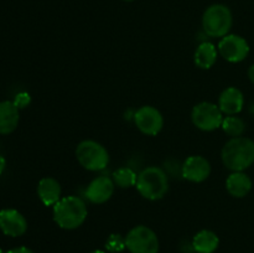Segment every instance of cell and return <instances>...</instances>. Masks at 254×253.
<instances>
[{
	"mask_svg": "<svg viewBox=\"0 0 254 253\" xmlns=\"http://www.w3.org/2000/svg\"><path fill=\"white\" fill-rule=\"evenodd\" d=\"M76 158L82 168L88 171H101L108 166L109 154L96 140H83L77 145Z\"/></svg>",
	"mask_w": 254,
	"mask_h": 253,
	"instance_id": "obj_5",
	"label": "cell"
},
{
	"mask_svg": "<svg viewBox=\"0 0 254 253\" xmlns=\"http://www.w3.org/2000/svg\"><path fill=\"white\" fill-rule=\"evenodd\" d=\"M218 56V50L212 42H202L196 49L193 55V62L198 68L208 69L216 63Z\"/></svg>",
	"mask_w": 254,
	"mask_h": 253,
	"instance_id": "obj_17",
	"label": "cell"
},
{
	"mask_svg": "<svg viewBox=\"0 0 254 253\" xmlns=\"http://www.w3.org/2000/svg\"><path fill=\"white\" fill-rule=\"evenodd\" d=\"M7 253H34V252L27 247H17V248H14V250H10Z\"/></svg>",
	"mask_w": 254,
	"mask_h": 253,
	"instance_id": "obj_23",
	"label": "cell"
},
{
	"mask_svg": "<svg viewBox=\"0 0 254 253\" xmlns=\"http://www.w3.org/2000/svg\"><path fill=\"white\" fill-rule=\"evenodd\" d=\"M135 188L146 200H160L169 190L168 175L158 166H148L138 174Z\"/></svg>",
	"mask_w": 254,
	"mask_h": 253,
	"instance_id": "obj_3",
	"label": "cell"
},
{
	"mask_svg": "<svg viewBox=\"0 0 254 253\" xmlns=\"http://www.w3.org/2000/svg\"><path fill=\"white\" fill-rule=\"evenodd\" d=\"M136 128L145 135H158L164 126V118L153 106H143L134 113Z\"/></svg>",
	"mask_w": 254,
	"mask_h": 253,
	"instance_id": "obj_9",
	"label": "cell"
},
{
	"mask_svg": "<svg viewBox=\"0 0 254 253\" xmlns=\"http://www.w3.org/2000/svg\"><path fill=\"white\" fill-rule=\"evenodd\" d=\"M126 246L130 253H158L159 238L148 226L139 225L128 232Z\"/></svg>",
	"mask_w": 254,
	"mask_h": 253,
	"instance_id": "obj_6",
	"label": "cell"
},
{
	"mask_svg": "<svg viewBox=\"0 0 254 253\" xmlns=\"http://www.w3.org/2000/svg\"><path fill=\"white\" fill-rule=\"evenodd\" d=\"M248 77H250L251 82L254 83V64L250 67V69H248Z\"/></svg>",
	"mask_w": 254,
	"mask_h": 253,
	"instance_id": "obj_25",
	"label": "cell"
},
{
	"mask_svg": "<svg viewBox=\"0 0 254 253\" xmlns=\"http://www.w3.org/2000/svg\"><path fill=\"white\" fill-rule=\"evenodd\" d=\"M218 54L231 63H237L243 61L250 54V45L243 39L235 34H228L218 42Z\"/></svg>",
	"mask_w": 254,
	"mask_h": 253,
	"instance_id": "obj_8",
	"label": "cell"
},
{
	"mask_svg": "<svg viewBox=\"0 0 254 253\" xmlns=\"http://www.w3.org/2000/svg\"><path fill=\"white\" fill-rule=\"evenodd\" d=\"M221 158L228 170H246L254 163V141L245 136L230 139L222 148Z\"/></svg>",
	"mask_w": 254,
	"mask_h": 253,
	"instance_id": "obj_2",
	"label": "cell"
},
{
	"mask_svg": "<svg viewBox=\"0 0 254 253\" xmlns=\"http://www.w3.org/2000/svg\"><path fill=\"white\" fill-rule=\"evenodd\" d=\"M91 253H106V252H104V251H101V250H96V251H93V252H91Z\"/></svg>",
	"mask_w": 254,
	"mask_h": 253,
	"instance_id": "obj_26",
	"label": "cell"
},
{
	"mask_svg": "<svg viewBox=\"0 0 254 253\" xmlns=\"http://www.w3.org/2000/svg\"><path fill=\"white\" fill-rule=\"evenodd\" d=\"M220 238L210 230H202L195 235L192 240V248L196 253H213L218 248Z\"/></svg>",
	"mask_w": 254,
	"mask_h": 253,
	"instance_id": "obj_18",
	"label": "cell"
},
{
	"mask_svg": "<svg viewBox=\"0 0 254 253\" xmlns=\"http://www.w3.org/2000/svg\"><path fill=\"white\" fill-rule=\"evenodd\" d=\"M191 121L193 126L200 130L212 131L222 126L223 113L217 104L211 102H201L192 108Z\"/></svg>",
	"mask_w": 254,
	"mask_h": 253,
	"instance_id": "obj_7",
	"label": "cell"
},
{
	"mask_svg": "<svg viewBox=\"0 0 254 253\" xmlns=\"http://www.w3.org/2000/svg\"><path fill=\"white\" fill-rule=\"evenodd\" d=\"M226 189L233 197H245L252 190V180L243 171H233L226 180Z\"/></svg>",
	"mask_w": 254,
	"mask_h": 253,
	"instance_id": "obj_16",
	"label": "cell"
},
{
	"mask_svg": "<svg viewBox=\"0 0 254 253\" xmlns=\"http://www.w3.org/2000/svg\"><path fill=\"white\" fill-rule=\"evenodd\" d=\"M183 178L191 183H202L207 180L211 174V164L206 158L201 155L189 156L181 168Z\"/></svg>",
	"mask_w": 254,
	"mask_h": 253,
	"instance_id": "obj_10",
	"label": "cell"
},
{
	"mask_svg": "<svg viewBox=\"0 0 254 253\" xmlns=\"http://www.w3.org/2000/svg\"><path fill=\"white\" fill-rule=\"evenodd\" d=\"M138 175L130 168H121L114 171L113 181L117 186L122 189H128L136 185Z\"/></svg>",
	"mask_w": 254,
	"mask_h": 253,
	"instance_id": "obj_19",
	"label": "cell"
},
{
	"mask_svg": "<svg viewBox=\"0 0 254 253\" xmlns=\"http://www.w3.org/2000/svg\"><path fill=\"white\" fill-rule=\"evenodd\" d=\"M124 1H133V0H124Z\"/></svg>",
	"mask_w": 254,
	"mask_h": 253,
	"instance_id": "obj_27",
	"label": "cell"
},
{
	"mask_svg": "<svg viewBox=\"0 0 254 253\" xmlns=\"http://www.w3.org/2000/svg\"><path fill=\"white\" fill-rule=\"evenodd\" d=\"M37 196L45 206H55L61 200V185L54 178H42L37 185Z\"/></svg>",
	"mask_w": 254,
	"mask_h": 253,
	"instance_id": "obj_14",
	"label": "cell"
},
{
	"mask_svg": "<svg viewBox=\"0 0 254 253\" xmlns=\"http://www.w3.org/2000/svg\"><path fill=\"white\" fill-rule=\"evenodd\" d=\"M221 128L223 129L227 135L232 136V138H237V136H241L246 130V124L245 122L241 118L235 116H228L226 118H223L222 126Z\"/></svg>",
	"mask_w": 254,
	"mask_h": 253,
	"instance_id": "obj_20",
	"label": "cell"
},
{
	"mask_svg": "<svg viewBox=\"0 0 254 253\" xmlns=\"http://www.w3.org/2000/svg\"><path fill=\"white\" fill-rule=\"evenodd\" d=\"M106 248L109 252H122L124 248H127L126 238L122 237L121 235H111L107 240Z\"/></svg>",
	"mask_w": 254,
	"mask_h": 253,
	"instance_id": "obj_21",
	"label": "cell"
},
{
	"mask_svg": "<svg viewBox=\"0 0 254 253\" xmlns=\"http://www.w3.org/2000/svg\"><path fill=\"white\" fill-rule=\"evenodd\" d=\"M0 230L10 237H20L27 230V221L17 210L4 208L0 211Z\"/></svg>",
	"mask_w": 254,
	"mask_h": 253,
	"instance_id": "obj_11",
	"label": "cell"
},
{
	"mask_svg": "<svg viewBox=\"0 0 254 253\" xmlns=\"http://www.w3.org/2000/svg\"><path fill=\"white\" fill-rule=\"evenodd\" d=\"M5 166H6V160L2 155H0V175L2 174V171L5 170Z\"/></svg>",
	"mask_w": 254,
	"mask_h": 253,
	"instance_id": "obj_24",
	"label": "cell"
},
{
	"mask_svg": "<svg viewBox=\"0 0 254 253\" xmlns=\"http://www.w3.org/2000/svg\"><path fill=\"white\" fill-rule=\"evenodd\" d=\"M20 114L14 102H0V134H10L17 128Z\"/></svg>",
	"mask_w": 254,
	"mask_h": 253,
	"instance_id": "obj_15",
	"label": "cell"
},
{
	"mask_svg": "<svg viewBox=\"0 0 254 253\" xmlns=\"http://www.w3.org/2000/svg\"><path fill=\"white\" fill-rule=\"evenodd\" d=\"M30 101H31V98H30V94L26 93V92H20V93H17L16 96H15L14 98V103L15 106L17 107L19 109H22L25 108V107H27L30 104Z\"/></svg>",
	"mask_w": 254,
	"mask_h": 253,
	"instance_id": "obj_22",
	"label": "cell"
},
{
	"mask_svg": "<svg viewBox=\"0 0 254 253\" xmlns=\"http://www.w3.org/2000/svg\"><path fill=\"white\" fill-rule=\"evenodd\" d=\"M116 184L108 176H98L87 186L86 197L92 203H104L113 196Z\"/></svg>",
	"mask_w": 254,
	"mask_h": 253,
	"instance_id": "obj_12",
	"label": "cell"
},
{
	"mask_svg": "<svg viewBox=\"0 0 254 253\" xmlns=\"http://www.w3.org/2000/svg\"><path fill=\"white\" fill-rule=\"evenodd\" d=\"M195 253H196V252H195Z\"/></svg>",
	"mask_w": 254,
	"mask_h": 253,
	"instance_id": "obj_29",
	"label": "cell"
},
{
	"mask_svg": "<svg viewBox=\"0 0 254 253\" xmlns=\"http://www.w3.org/2000/svg\"><path fill=\"white\" fill-rule=\"evenodd\" d=\"M54 221L64 230H76L88 216L86 202L78 196H66L54 206Z\"/></svg>",
	"mask_w": 254,
	"mask_h": 253,
	"instance_id": "obj_1",
	"label": "cell"
},
{
	"mask_svg": "<svg viewBox=\"0 0 254 253\" xmlns=\"http://www.w3.org/2000/svg\"><path fill=\"white\" fill-rule=\"evenodd\" d=\"M245 106V97L243 93L236 87H228L218 98V107L223 114L227 116H235L240 113Z\"/></svg>",
	"mask_w": 254,
	"mask_h": 253,
	"instance_id": "obj_13",
	"label": "cell"
},
{
	"mask_svg": "<svg viewBox=\"0 0 254 253\" xmlns=\"http://www.w3.org/2000/svg\"><path fill=\"white\" fill-rule=\"evenodd\" d=\"M0 253H4V252H2V251H1V248H0Z\"/></svg>",
	"mask_w": 254,
	"mask_h": 253,
	"instance_id": "obj_28",
	"label": "cell"
},
{
	"mask_svg": "<svg viewBox=\"0 0 254 253\" xmlns=\"http://www.w3.org/2000/svg\"><path fill=\"white\" fill-rule=\"evenodd\" d=\"M232 21V12L230 7L223 4H213L203 12V31L210 37H223L230 32Z\"/></svg>",
	"mask_w": 254,
	"mask_h": 253,
	"instance_id": "obj_4",
	"label": "cell"
}]
</instances>
